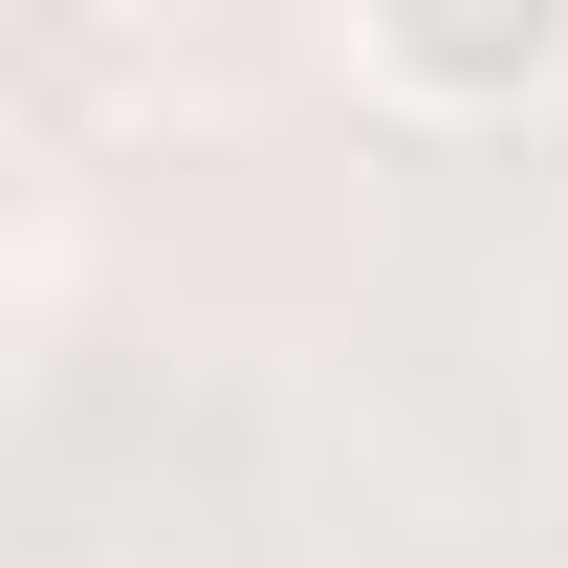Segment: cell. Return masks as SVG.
Wrapping results in <instances>:
<instances>
[{"label": "cell", "mask_w": 568, "mask_h": 568, "mask_svg": "<svg viewBox=\"0 0 568 568\" xmlns=\"http://www.w3.org/2000/svg\"><path fill=\"white\" fill-rule=\"evenodd\" d=\"M328 67L394 132H525V110H568V0H372Z\"/></svg>", "instance_id": "obj_1"}, {"label": "cell", "mask_w": 568, "mask_h": 568, "mask_svg": "<svg viewBox=\"0 0 568 568\" xmlns=\"http://www.w3.org/2000/svg\"><path fill=\"white\" fill-rule=\"evenodd\" d=\"M0 263H22V132H0Z\"/></svg>", "instance_id": "obj_2"}]
</instances>
